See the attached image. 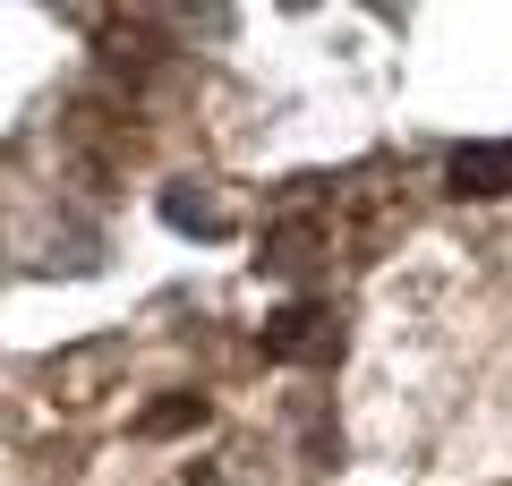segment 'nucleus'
I'll list each match as a JSON object with an SVG mask.
<instances>
[{"label": "nucleus", "mask_w": 512, "mask_h": 486, "mask_svg": "<svg viewBox=\"0 0 512 486\" xmlns=\"http://www.w3.org/2000/svg\"><path fill=\"white\" fill-rule=\"evenodd\" d=\"M512 180V145H495V154H453V188L461 197H487V188Z\"/></svg>", "instance_id": "1"}]
</instances>
